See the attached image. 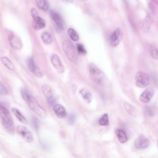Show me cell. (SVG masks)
I'll use <instances>...</instances> for the list:
<instances>
[{"instance_id": "1", "label": "cell", "mask_w": 158, "mask_h": 158, "mask_svg": "<svg viewBox=\"0 0 158 158\" xmlns=\"http://www.w3.org/2000/svg\"><path fill=\"white\" fill-rule=\"evenodd\" d=\"M0 114L1 122L5 130L9 133H14L15 129L12 118L8 110L2 104L1 102Z\"/></svg>"}, {"instance_id": "2", "label": "cell", "mask_w": 158, "mask_h": 158, "mask_svg": "<svg viewBox=\"0 0 158 158\" xmlns=\"http://www.w3.org/2000/svg\"><path fill=\"white\" fill-rule=\"evenodd\" d=\"M62 47L67 58L73 63L77 64V57L72 42L69 40H65L62 42Z\"/></svg>"}, {"instance_id": "3", "label": "cell", "mask_w": 158, "mask_h": 158, "mask_svg": "<svg viewBox=\"0 0 158 158\" xmlns=\"http://www.w3.org/2000/svg\"><path fill=\"white\" fill-rule=\"evenodd\" d=\"M88 69L91 78L95 84H100L104 81L105 78L104 73L95 64H90Z\"/></svg>"}, {"instance_id": "4", "label": "cell", "mask_w": 158, "mask_h": 158, "mask_svg": "<svg viewBox=\"0 0 158 158\" xmlns=\"http://www.w3.org/2000/svg\"><path fill=\"white\" fill-rule=\"evenodd\" d=\"M26 102L30 108L38 115L42 118L46 116V110L39 104L34 97L30 95Z\"/></svg>"}, {"instance_id": "5", "label": "cell", "mask_w": 158, "mask_h": 158, "mask_svg": "<svg viewBox=\"0 0 158 158\" xmlns=\"http://www.w3.org/2000/svg\"><path fill=\"white\" fill-rule=\"evenodd\" d=\"M149 76L144 72L139 71L135 75V85L139 87H146L149 84Z\"/></svg>"}, {"instance_id": "6", "label": "cell", "mask_w": 158, "mask_h": 158, "mask_svg": "<svg viewBox=\"0 0 158 158\" xmlns=\"http://www.w3.org/2000/svg\"><path fill=\"white\" fill-rule=\"evenodd\" d=\"M16 130L18 134L27 142L31 143L32 141V134L27 127L19 125L17 127Z\"/></svg>"}, {"instance_id": "7", "label": "cell", "mask_w": 158, "mask_h": 158, "mask_svg": "<svg viewBox=\"0 0 158 158\" xmlns=\"http://www.w3.org/2000/svg\"><path fill=\"white\" fill-rule=\"evenodd\" d=\"M8 39L11 48L15 50H20L22 47V44L20 39L13 33L9 34Z\"/></svg>"}, {"instance_id": "8", "label": "cell", "mask_w": 158, "mask_h": 158, "mask_svg": "<svg viewBox=\"0 0 158 158\" xmlns=\"http://www.w3.org/2000/svg\"><path fill=\"white\" fill-rule=\"evenodd\" d=\"M50 14L57 26L61 30L64 29V22L60 14L55 10H51L50 11Z\"/></svg>"}, {"instance_id": "9", "label": "cell", "mask_w": 158, "mask_h": 158, "mask_svg": "<svg viewBox=\"0 0 158 158\" xmlns=\"http://www.w3.org/2000/svg\"><path fill=\"white\" fill-rule=\"evenodd\" d=\"M122 38V33L119 28H116L112 33L110 39L111 45L113 47L117 46Z\"/></svg>"}, {"instance_id": "10", "label": "cell", "mask_w": 158, "mask_h": 158, "mask_svg": "<svg viewBox=\"0 0 158 158\" xmlns=\"http://www.w3.org/2000/svg\"><path fill=\"white\" fill-rule=\"evenodd\" d=\"M150 144L148 139L144 136L137 138L134 142L135 148L138 149H143L148 148Z\"/></svg>"}, {"instance_id": "11", "label": "cell", "mask_w": 158, "mask_h": 158, "mask_svg": "<svg viewBox=\"0 0 158 158\" xmlns=\"http://www.w3.org/2000/svg\"><path fill=\"white\" fill-rule=\"evenodd\" d=\"M50 59L52 64L56 70L59 73H63L64 68L58 56L56 54L53 55Z\"/></svg>"}, {"instance_id": "12", "label": "cell", "mask_w": 158, "mask_h": 158, "mask_svg": "<svg viewBox=\"0 0 158 158\" xmlns=\"http://www.w3.org/2000/svg\"><path fill=\"white\" fill-rule=\"evenodd\" d=\"M154 91L153 89L149 88L144 90L140 97V101L143 103L148 102L153 95Z\"/></svg>"}, {"instance_id": "13", "label": "cell", "mask_w": 158, "mask_h": 158, "mask_svg": "<svg viewBox=\"0 0 158 158\" xmlns=\"http://www.w3.org/2000/svg\"><path fill=\"white\" fill-rule=\"evenodd\" d=\"M32 25L34 29L38 30L45 27V21L44 19L39 16L33 19Z\"/></svg>"}, {"instance_id": "14", "label": "cell", "mask_w": 158, "mask_h": 158, "mask_svg": "<svg viewBox=\"0 0 158 158\" xmlns=\"http://www.w3.org/2000/svg\"><path fill=\"white\" fill-rule=\"evenodd\" d=\"M53 110L56 116L60 118L65 116L66 112L63 106L60 104H56L54 105Z\"/></svg>"}, {"instance_id": "15", "label": "cell", "mask_w": 158, "mask_h": 158, "mask_svg": "<svg viewBox=\"0 0 158 158\" xmlns=\"http://www.w3.org/2000/svg\"><path fill=\"white\" fill-rule=\"evenodd\" d=\"M83 98L88 103H90L92 99V96L91 93L87 89L83 88L80 91Z\"/></svg>"}, {"instance_id": "16", "label": "cell", "mask_w": 158, "mask_h": 158, "mask_svg": "<svg viewBox=\"0 0 158 158\" xmlns=\"http://www.w3.org/2000/svg\"><path fill=\"white\" fill-rule=\"evenodd\" d=\"M115 132L118 140L121 143H123L127 141V137L124 131L121 130L116 129Z\"/></svg>"}, {"instance_id": "17", "label": "cell", "mask_w": 158, "mask_h": 158, "mask_svg": "<svg viewBox=\"0 0 158 158\" xmlns=\"http://www.w3.org/2000/svg\"><path fill=\"white\" fill-rule=\"evenodd\" d=\"M37 6L41 10L46 11L48 10L49 4L48 0H35Z\"/></svg>"}, {"instance_id": "18", "label": "cell", "mask_w": 158, "mask_h": 158, "mask_svg": "<svg viewBox=\"0 0 158 158\" xmlns=\"http://www.w3.org/2000/svg\"><path fill=\"white\" fill-rule=\"evenodd\" d=\"M1 60L4 65L9 69L14 70L15 67L13 63L7 57L3 56L1 58Z\"/></svg>"}, {"instance_id": "19", "label": "cell", "mask_w": 158, "mask_h": 158, "mask_svg": "<svg viewBox=\"0 0 158 158\" xmlns=\"http://www.w3.org/2000/svg\"><path fill=\"white\" fill-rule=\"evenodd\" d=\"M12 110L14 114L20 122L23 123H27L26 118L18 109L14 108L12 109Z\"/></svg>"}, {"instance_id": "20", "label": "cell", "mask_w": 158, "mask_h": 158, "mask_svg": "<svg viewBox=\"0 0 158 158\" xmlns=\"http://www.w3.org/2000/svg\"><path fill=\"white\" fill-rule=\"evenodd\" d=\"M42 92L47 98L52 97V93L51 87L48 85H44L41 88Z\"/></svg>"}, {"instance_id": "21", "label": "cell", "mask_w": 158, "mask_h": 158, "mask_svg": "<svg viewBox=\"0 0 158 158\" xmlns=\"http://www.w3.org/2000/svg\"><path fill=\"white\" fill-rule=\"evenodd\" d=\"M68 33L71 39L74 41H77L79 39V35L76 31L73 28H69Z\"/></svg>"}, {"instance_id": "22", "label": "cell", "mask_w": 158, "mask_h": 158, "mask_svg": "<svg viewBox=\"0 0 158 158\" xmlns=\"http://www.w3.org/2000/svg\"><path fill=\"white\" fill-rule=\"evenodd\" d=\"M41 38L44 43L46 44H49L52 42L51 35L47 32H44L42 34Z\"/></svg>"}, {"instance_id": "23", "label": "cell", "mask_w": 158, "mask_h": 158, "mask_svg": "<svg viewBox=\"0 0 158 158\" xmlns=\"http://www.w3.org/2000/svg\"><path fill=\"white\" fill-rule=\"evenodd\" d=\"M99 124L101 126H107L109 124L108 115L106 113L103 114L100 117L99 121Z\"/></svg>"}, {"instance_id": "24", "label": "cell", "mask_w": 158, "mask_h": 158, "mask_svg": "<svg viewBox=\"0 0 158 158\" xmlns=\"http://www.w3.org/2000/svg\"><path fill=\"white\" fill-rule=\"evenodd\" d=\"M144 113L148 116L152 117L155 114V110L154 107L151 106H147L144 110Z\"/></svg>"}, {"instance_id": "25", "label": "cell", "mask_w": 158, "mask_h": 158, "mask_svg": "<svg viewBox=\"0 0 158 158\" xmlns=\"http://www.w3.org/2000/svg\"><path fill=\"white\" fill-rule=\"evenodd\" d=\"M30 71L38 77H41L43 76L42 73L40 70L35 64L32 68Z\"/></svg>"}, {"instance_id": "26", "label": "cell", "mask_w": 158, "mask_h": 158, "mask_svg": "<svg viewBox=\"0 0 158 158\" xmlns=\"http://www.w3.org/2000/svg\"><path fill=\"white\" fill-rule=\"evenodd\" d=\"M20 93L22 98L26 102L30 96L28 91L25 88L23 87L20 89Z\"/></svg>"}, {"instance_id": "27", "label": "cell", "mask_w": 158, "mask_h": 158, "mask_svg": "<svg viewBox=\"0 0 158 158\" xmlns=\"http://www.w3.org/2000/svg\"><path fill=\"white\" fill-rule=\"evenodd\" d=\"M77 49L78 52L80 54L85 55L87 53V51L82 44H77Z\"/></svg>"}, {"instance_id": "28", "label": "cell", "mask_w": 158, "mask_h": 158, "mask_svg": "<svg viewBox=\"0 0 158 158\" xmlns=\"http://www.w3.org/2000/svg\"><path fill=\"white\" fill-rule=\"evenodd\" d=\"M32 124L35 130L37 131L40 127V123L38 119L35 116H33L31 118Z\"/></svg>"}, {"instance_id": "29", "label": "cell", "mask_w": 158, "mask_h": 158, "mask_svg": "<svg viewBox=\"0 0 158 158\" xmlns=\"http://www.w3.org/2000/svg\"><path fill=\"white\" fill-rule=\"evenodd\" d=\"M124 107L127 111L131 115H133L135 113V110L134 107L129 104L125 103Z\"/></svg>"}, {"instance_id": "30", "label": "cell", "mask_w": 158, "mask_h": 158, "mask_svg": "<svg viewBox=\"0 0 158 158\" xmlns=\"http://www.w3.org/2000/svg\"><path fill=\"white\" fill-rule=\"evenodd\" d=\"M150 52L151 55L153 59H158V50L156 47H152L151 49Z\"/></svg>"}, {"instance_id": "31", "label": "cell", "mask_w": 158, "mask_h": 158, "mask_svg": "<svg viewBox=\"0 0 158 158\" xmlns=\"http://www.w3.org/2000/svg\"><path fill=\"white\" fill-rule=\"evenodd\" d=\"M0 94L2 95H5L8 94V91L3 83H0Z\"/></svg>"}, {"instance_id": "32", "label": "cell", "mask_w": 158, "mask_h": 158, "mask_svg": "<svg viewBox=\"0 0 158 158\" xmlns=\"http://www.w3.org/2000/svg\"><path fill=\"white\" fill-rule=\"evenodd\" d=\"M27 65L28 68L30 70L32 67L35 65L34 60L31 57L28 58L27 60Z\"/></svg>"}, {"instance_id": "33", "label": "cell", "mask_w": 158, "mask_h": 158, "mask_svg": "<svg viewBox=\"0 0 158 158\" xmlns=\"http://www.w3.org/2000/svg\"><path fill=\"white\" fill-rule=\"evenodd\" d=\"M151 78L152 81L154 84L156 85L158 82V77L155 73L153 72L151 74Z\"/></svg>"}, {"instance_id": "34", "label": "cell", "mask_w": 158, "mask_h": 158, "mask_svg": "<svg viewBox=\"0 0 158 158\" xmlns=\"http://www.w3.org/2000/svg\"><path fill=\"white\" fill-rule=\"evenodd\" d=\"M31 16L33 19L39 16L37 11L34 8H32L31 9Z\"/></svg>"}, {"instance_id": "35", "label": "cell", "mask_w": 158, "mask_h": 158, "mask_svg": "<svg viewBox=\"0 0 158 158\" xmlns=\"http://www.w3.org/2000/svg\"><path fill=\"white\" fill-rule=\"evenodd\" d=\"M47 101L49 105L52 106L56 102V99L52 97L49 98H47Z\"/></svg>"}, {"instance_id": "36", "label": "cell", "mask_w": 158, "mask_h": 158, "mask_svg": "<svg viewBox=\"0 0 158 158\" xmlns=\"http://www.w3.org/2000/svg\"><path fill=\"white\" fill-rule=\"evenodd\" d=\"M68 118L69 121L71 123H73L75 119V116L73 114H69L68 116Z\"/></svg>"}, {"instance_id": "37", "label": "cell", "mask_w": 158, "mask_h": 158, "mask_svg": "<svg viewBox=\"0 0 158 158\" xmlns=\"http://www.w3.org/2000/svg\"><path fill=\"white\" fill-rule=\"evenodd\" d=\"M150 26V24L148 21L145 22L143 25V28L145 31H148Z\"/></svg>"}, {"instance_id": "38", "label": "cell", "mask_w": 158, "mask_h": 158, "mask_svg": "<svg viewBox=\"0 0 158 158\" xmlns=\"http://www.w3.org/2000/svg\"><path fill=\"white\" fill-rule=\"evenodd\" d=\"M155 3L158 5V0H152Z\"/></svg>"}, {"instance_id": "39", "label": "cell", "mask_w": 158, "mask_h": 158, "mask_svg": "<svg viewBox=\"0 0 158 158\" xmlns=\"http://www.w3.org/2000/svg\"><path fill=\"white\" fill-rule=\"evenodd\" d=\"M64 1H65L68 2H73V0H63Z\"/></svg>"}, {"instance_id": "40", "label": "cell", "mask_w": 158, "mask_h": 158, "mask_svg": "<svg viewBox=\"0 0 158 158\" xmlns=\"http://www.w3.org/2000/svg\"><path fill=\"white\" fill-rule=\"evenodd\" d=\"M157 142H158V140H157Z\"/></svg>"}]
</instances>
